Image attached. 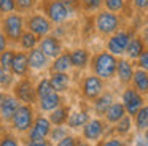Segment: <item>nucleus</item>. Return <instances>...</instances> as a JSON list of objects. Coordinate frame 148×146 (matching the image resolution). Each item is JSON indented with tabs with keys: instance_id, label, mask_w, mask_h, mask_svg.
<instances>
[{
	"instance_id": "f257e3e1",
	"label": "nucleus",
	"mask_w": 148,
	"mask_h": 146,
	"mask_svg": "<svg viewBox=\"0 0 148 146\" xmlns=\"http://www.w3.org/2000/svg\"><path fill=\"white\" fill-rule=\"evenodd\" d=\"M0 30L5 33L11 46H16L23 32L26 30V16L18 11L0 16Z\"/></svg>"
},
{
	"instance_id": "f03ea898",
	"label": "nucleus",
	"mask_w": 148,
	"mask_h": 146,
	"mask_svg": "<svg viewBox=\"0 0 148 146\" xmlns=\"http://www.w3.org/2000/svg\"><path fill=\"white\" fill-rule=\"evenodd\" d=\"M92 73L99 76L100 79H112L116 75V65H118V57L110 54L108 51H100L94 54L89 62Z\"/></svg>"
},
{
	"instance_id": "7ed1b4c3",
	"label": "nucleus",
	"mask_w": 148,
	"mask_h": 146,
	"mask_svg": "<svg viewBox=\"0 0 148 146\" xmlns=\"http://www.w3.org/2000/svg\"><path fill=\"white\" fill-rule=\"evenodd\" d=\"M40 8H42V13L54 25L65 24L73 16V13L65 6V3L62 0H42Z\"/></svg>"
},
{
	"instance_id": "20e7f679",
	"label": "nucleus",
	"mask_w": 148,
	"mask_h": 146,
	"mask_svg": "<svg viewBox=\"0 0 148 146\" xmlns=\"http://www.w3.org/2000/svg\"><path fill=\"white\" fill-rule=\"evenodd\" d=\"M94 27H96L97 33L103 35V37H110L121 29V18H119V14L112 13L108 10H100L94 16Z\"/></svg>"
},
{
	"instance_id": "39448f33",
	"label": "nucleus",
	"mask_w": 148,
	"mask_h": 146,
	"mask_svg": "<svg viewBox=\"0 0 148 146\" xmlns=\"http://www.w3.org/2000/svg\"><path fill=\"white\" fill-rule=\"evenodd\" d=\"M53 29H54V24L42 11H32L26 14V30L35 33L38 38L53 33Z\"/></svg>"
},
{
	"instance_id": "423d86ee",
	"label": "nucleus",
	"mask_w": 148,
	"mask_h": 146,
	"mask_svg": "<svg viewBox=\"0 0 148 146\" xmlns=\"http://www.w3.org/2000/svg\"><path fill=\"white\" fill-rule=\"evenodd\" d=\"M132 35H134V32L131 29H119L118 32H115L113 35L108 37V40H107V51L116 57L124 56L126 48H127Z\"/></svg>"
},
{
	"instance_id": "0eeeda50",
	"label": "nucleus",
	"mask_w": 148,
	"mask_h": 146,
	"mask_svg": "<svg viewBox=\"0 0 148 146\" xmlns=\"http://www.w3.org/2000/svg\"><path fill=\"white\" fill-rule=\"evenodd\" d=\"M11 124H13V129L18 130V132H27L34 124L32 106L27 103H21L16 113H14V116L11 117Z\"/></svg>"
},
{
	"instance_id": "6e6552de",
	"label": "nucleus",
	"mask_w": 148,
	"mask_h": 146,
	"mask_svg": "<svg viewBox=\"0 0 148 146\" xmlns=\"http://www.w3.org/2000/svg\"><path fill=\"white\" fill-rule=\"evenodd\" d=\"M38 48L42 49V53L45 54L49 60H53L54 57H58L62 51H65L64 49V43L61 41V38H58L56 35H53V33L40 38Z\"/></svg>"
},
{
	"instance_id": "1a4fd4ad",
	"label": "nucleus",
	"mask_w": 148,
	"mask_h": 146,
	"mask_svg": "<svg viewBox=\"0 0 148 146\" xmlns=\"http://www.w3.org/2000/svg\"><path fill=\"white\" fill-rule=\"evenodd\" d=\"M51 126L53 124L49 122L48 117L38 116L37 119H34L32 127L27 130L29 140H32V141H42V140H46V136L49 135V132H51V129H53Z\"/></svg>"
},
{
	"instance_id": "9d476101",
	"label": "nucleus",
	"mask_w": 148,
	"mask_h": 146,
	"mask_svg": "<svg viewBox=\"0 0 148 146\" xmlns=\"http://www.w3.org/2000/svg\"><path fill=\"white\" fill-rule=\"evenodd\" d=\"M14 97L23 103H27V105L34 103L37 98V92L32 81L27 78H21V81L16 83V86H14Z\"/></svg>"
},
{
	"instance_id": "9b49d317",
	"label": "nucleus",
	"mask_w": 148,
	"mask_h": 146,
	"mask_svg": "<svg viewBox=\"0 0 148 146\" xmlns=\"http://www.w3.org/2000/svg\"><path fill=\"white\" fill-rule=\"evenodd\" d=\"M81 91L83 95L89 100H96L100 94L103 92V79H100L96 75H89L83 79V84H81Z\"/></svg>"
},
{
	"instance_id": "f8f14e48",
	"label": "nucleus",
	"mask_w": 148,
	"mask_h": 146,
	"mask_svg": "<svg viewBox=\"0 0 148 146\" xmlns=\"http://www.w3.org/2000/svg\"><path fill=\"white\" fill-rule=\"evenodd\" d=\"M123 105L126 108V113L131 114V116H135V113L143 106V97L135 89L129 87L123 92Z\"/></svg>"
},
{
	"instance_id": "ddd939ff",
	"label": "nucleus",
	"mask_w": 148,
	"mask_h": 146,
	"mask_svg": "<svg viewBox=\"0 0 148 146\" xmlns=\"http://www.w3.org/2000/svg\"><path fill=\"white\" fill-rule=\"evenodd\" d=\"M27 62H29V68L34 70V72H42V70L48 68L51 60L42 53L38 46L34 48V49L27 51Z\"/></svg>"
},
{
	"instance_id": "4468645a",
	"label": "nucleus",
	"mask_w": 148,
	"mask_h": 146,
	"mask_svg": "<svg viewBox=\"0 0 148 146\" xmlns=\"http://www.w3.org/2000/svg\"><path fill=\"white\" fill-rule=\"evenodd\" d=\"M29 70L30 68H29V62H27V53L26 51H21V49H16L13 63H11V73H13V76L26 78Z\"/></svg>"
},
{
	"instance_id": "2eb2a0df",
	"label": "nucleus",
	"mask_w": 148,
	"mask_h": 146,
	"mask_svg": "<svg viewBox=\"0 0 148 146\" xmlns=\"http://www.w3.org/2000/svg\"><path fill=\"white\" fill-rule=\"evenodd\" d=\"M69 54H70V60H72V68L83 70L91 62V53L86 48H73V49L69 51Z\"/></svg>"
},
{
	"instance_id": "dca6fc26",
	"label": "nucleus",
	"mask_w": 148,
	"mask_h": 146,
	"mask_svg": "<svg viewBox=\"0 0 148 146\" xmlns=\"http://www.w3.org/2000/svg\"><path fill=\"white\" fill-rule=\"evenodd\" d=\"M134 63L132 60H129L127 57H121L118 59V65H116V76L121 83L127 84L132 81V76H134Z\"/></svg>"
},
{
	"instance_id": "f3484780",
	"label": "nucleus",
	"mask_w": 148,
	"mask_h": 146,
	"mask_svg": "<svg viewBox=\"0 0 148 146\" xmlns=\"http://www.w3.org/2000/svg\"><path fill=\"white\" fill-rule=\"evenodd\" d=\"M103 133V124L99 119H89L83 126V136L89 141H96Z\"/></svg>"
},
{
	"instance_id": "a211bd4d",
	"label": "nucleus",
	"mask_w": 148,
	"mask_h": 146,
	"mask_svg": "<svg viewBox=\"0 0 148 146\" xmlns=\"http://www.w3.org/2000/svg\"><path fill=\"white\" fill-rule=\"evenodd\" d=\"M21 102L18 100L16 97H11V95H7L3 98V102L0 103V117L5 121H11V117L14 116L16 110L19 108Z\"/></svg>"
},
{
	"instance_id": "6ab92c4d",
	"label": "nucleus",
	"mask_w": 148,
	"mask_h": 146,
	"mask_svg": "<svg viewBox=\"0 0 148 146\" xmlns=\"http://www.w3.org/2000/svg\"><path fill=\"white\" fill-rule=\"evenodd\" d=\"M147 49V44L143 43V40H142L138 35H132L131 41H129L127 48H126V57H127L129 60H137L138 57H140V54L143 53V51Z\"/></svg>"
},
{
	"instance_id": "aec40b11",
	"label": "nucleus",
	"mask_w": 148,
	"mask_h": 146,
	"mask_svg": "<svg viewBox=\"0 0 148 146\" xmlns=\"http://www.w3.org/2000/svg\"><path fill=\"white\" fill-rule=\"evenodd\" d=\"M69 70H72V60L69 51H62L58 57L51 60L49 63V72H61V73H69Z\"/></svg>"
},
{
	"instance_id": "412c9836",
	"label": "nucleus",
	"mask_w": 148,
	"mask_h": 146,
	"mask_svg": "<svg viewBox=\"0 0 148 146\" xmlns=\"http://www.w3.org/2000/svg\"><path fill=\"white\" fill-rule=\"evenodd\" d=\"M49 81H51V86L54 89V92H65L70 86V76L69 73H61V72H51L49 73Z\"/></svg>"
},
{
	"instance_id": "4be33fe9",
	"label": "nucleus",
	"mask_w": 148,
	"mask_h": 146,
	"mask_svg": "<svg viewBox=\"0 0 148 146\" xmlns=\"http://www.w3.org/2000/svg\"><path fill=\"white\" fill-rule=\"evenodd\" d=\"M38 105H40V110L42 111H46V113H51L53 110H56L58 106L62 105V97L59 92H54L53 91L51 94L45 95V97L38 98Z\"/></svg>"
},
{
	"instance_id": "5701e85b",
	"label": "nucleus",
	"mask_w": 148,
	"mask_h": 146,
	"mask_svg": "<svg viewBox=\"0 0 148 146\" xmlns=\"http://www.w3.org/2000/svg\"><path fill=\"white\" fill-rule=\"evenodd\" d=\"M132 84L134 89L138 94H148V72L142 68L134 70V76H132Z\"/></svg>"
},
{
	"instance_id": "b1692460",
	"label": "nucleus",
	"mask_w": 148,
	"mask_h": 146,
	"mask_svg": "<svg viewBox=\"0 0 148 146\" xmlns=\"http://www.w3.org/2000/svg\"><path fill=\"white\" fill-rule=\"evenodd\" d=\"M38 41H40V38L37 37L35 33H32V32H29V30H24L16 46H18V49L27 53V51H30V49L38 46Z\"/></svg>"
},
{
	"instance_id": "393cba45",
	"label": "nucleus",
	"mask_w": 148,
	"mask_h": 146,
	"mask_svg": "<svg viewBox=\"0 0 148 146\" xmlns=\"http://www.w3.org/2000/svg\"><path fill=\"white\" fill-rule=\"evenodd\" d=\"M123 116H126V108H124V105L119 103V102H113V103L108 106V110L105 111L107 121L112 122V124H116Z\"/></svg>"
},
{
	"instance_id": "a878e982",
	"label": "nucleus",
	"mask_w": 148,
	"mask_h": 146,
	"mask_svg": "<svg viewBox=\"0 0 148 146\" xmlns=\"http://www.w3.org/2000/svg\"><path fill=\"white\" fill-rule=\"evenodd\" d=\"M69 119V108L67 106H58L49 113V122L53 126H64Z\"/></svg>"
},
{
	"instance_id": "bb28decb",
	"label": "nucleus",
	"mask_w": 148,
	"mask_h": 146,
	"mask_svg": "<svg viewBox=\"0 0 148 146\" xmlns=\"http://www.w3.org/2000/svg\"><path fill=\"white\" fill-rule=\"evenodd\" d=\"M113 103V95L110 92H105V94H100L99 97L94 102V110H96L97 114H105V111L108 110V106Z\"/></svg>"
},
{
	"instance_id": "cd10ccee",
	"label": "nucleus",
	"mask_w": 148,
	"mask_h": 146,
	"mask_svg": "<svg viewBox=\"0 0 148 146\" xmlns=\"http://www.w3.org/2000/svg\"><path fill=\"white\" fill-rule=\"evenodd\" d=\"M88 121H89V114H88L86 111H77V113H73V114H69L67 124L72 129H77V127H83Z\"/></svg>"
},
{
	"instance_id": "c85d7f7f",
	"label": "nucleus",
	"mask_w": 148,
	"mask_h": 146,
	"mask_svg": "<svg viewBox=\"0 0 148 146\" xmlns=\"http://www.w3.org/2000/svg\"><path fill=\"white\" fill-rule=\"evenodd\" d=\"M40 0H14V5H16V11L21 14H29V13L35 11L37 5H38Z\"/></svg>"
},
{
	"instance_id": "c756f323",
	"label": "nucleus",
	"mask_w": 148,
	"mask_h": 146,
	"mask_svg": "<svg viewBox=\"0 0 148 146\" xmlns=\"http://www.w3.org/2000/svg\"><path fill=\"white\" fill-rule=\"evenodd\" d=\"M103 6V0H80V10L84 13H97Z\"/></svg>"
},
{
	"instance_id": "7c9ffc66",
	"label": "nucleus",
	"mask_w": 148,
	"mask_h": 146,
	"mask_svg": "<svg viewBox=\"0 0 148 146\" xmlns=\"http://www.w3.org/2000/svg\"><path fill=\"white\" fill-rule=\"evenodd\" d=\"M14 53H16V48L10 46L8 49H5L3 53L0 54V65L3 67L7 72H11V63L14 59Z\"/></svg>"
},
{
	"instance_id": "2f4dec72",
	"label": "nucleus",
	"mask_w": 148,
	"mask_h": 146,
	"mask_svg": "<svg viewBox=\"0 0 148 146\" xmlns=\"http://www.w3.org/2000/svg\"><path fill=\"white\" fill-rule=\"evenodd\" d=\"M135 127L138 130H147L148 129V106L143 105L140 110L135 113Z\"/></svg>"
},
{
	"instance_id": "473e14b6",
	"label": "nucleus",
	"mask_w": 148,
	"mask_h": 146,
	"mask_svg": "<svg viewBox=\"0 0 148 146\" xmlns=\"http://www.w3.org/2000/svg\"><path fill=\"white\" fill-rule=\"evenodd\" d=\"M53 91H54V89H53V86H51V81H49V78H46V76L40 79V81L37 83V86H35V92H37V97L38 98L51 94Z\"/></svg>"
},
{
	"instance_id": "72a5a7b5",
	"label": "nucleus",
	"mask_w": 148,
	"mask_h": 146,
	"mask_svg": "<svg viewBox=\"0 0 148 146\" xmlns=\"http://www.w3.org/2000/svg\"><path fill=\"white\" fill-rule=\"evenodd\" d=\"M126 5H127V0H103V8L116 14L124 11Z\"/></svg>"
},
{
	"instance_id": "f704fd0d",
	"label": "nucleus",
	"mask_w": 148,
	"mask_h": 146,
	"mask_svg": "<svg viewBox=\"0 0 148 146\" xmlns=\"http://www.w3.org/2000/svg\"><path fill=\"white\" fill-rule=\"evenodd\" d=\"M13 73L7 72L3 67L0 65V87H10L13 84Z\"/></svg>"
},
{
	"instance_id": "c9c22d12",
	"label": "nucleus",
	"mask_w": 148,
	"mask_h": 146,
	"mask_svg": "<svg viewBox=\"0 0 148 146\" xmlns=\"http://www.w3.org/2000/svg\"><path fill=\"white\" fill-rule=\"evenodd\" d=\"M64 136H67V129H65V127H62V126L53 127L51 132H49V138H51V141H54V143L61 141Z\"/></svg>"
},
{
	"instance_id": "e433bc0d",
	"label": "nucleus",
	"mask_w": 148,
	"mask_h": 146,
	"mask_svg": "<svg viewBox=\"0 0 148 146\" xmlns=\"http://www.w3.org/2000/svg\"><path fill=\"white\" fill-rule=\"evenodd\" d=\"M131 116H127V114H126V116H123L121 119L118 121V122H116V132L118 133H123V135H124V133H127L129 130H131Z\"/></svg>"
},
{
	"instance_id": "4c0bfd02",
	"label": "nucleus",
	"mask_w": 148,
	"mask_h": 146,
	"mask_svg": "<svg viewBox=\"0 0 148 146\" xmlns=\"http://www.w3.org/2000/svg\"><path fill=\"white\" fill-rule=\"evenodd\" d=\"M14 11H16L14 0H0V16L8 14V13H14Z\"/></svg>"
},
{
	"instance_id": "58836bf2",
	"label": "nucleus",
	"mask_w": 148,
	"mask_h": 146,
	"mask_svg": "<svg viewBox=\"0 0 148 146\" xmlns=\"http://www.w3.org/2000/svg\"><path fill=\"white\" fill-rule=\"evenodd\" d=\"M137 65H138V68H142V70H145V72H148V48L140 54V57L137 59Z\"/></svg>"
},
{
	"instance_id": "ea45409f",
	"label": "nucleus",
	"mask_w": 148,
	"mask_h": 146,
	"mask_svg": "<svg viewBox=\"0 0 148 146\" xmlns=\"http://www.w3.org/2000/svg\"><path fill=\"white\" fill-rule=\"evenodd\" d=\"M132 5L137 11L140 13H147L148 10V0H132Z\"/></svg>"
},
{
	"instance_id": "a19ab883",
	"label": "nucleus",
	"mask_w": 148,
	"mask_h": 146,
	"mask_svg": "<svg viewBox=\"0 0 148 146\" xmlns=\"http://www.w3.org/2000/svg\"><path fill=\"white\" fill-rule=\"evenodd\" d=\"M0 146H19V143H18V140L14 138V136L7 135L0 140Z\"/></svg>"
},
{
	"instance_id": "79ce46f5",
	"label": "nucleus",
	"mask_w": 148,
	"mask_h": 146,
	"mask_svg": "<svg viewBox=\"0 0 148 146\" xmlns=\"http://www.w3.org/2000/svg\"><path fill=\"white\" fill-rule=\"evenodd\" d=\"M11 44H10V41H8V38L5 37V33L2 30H0V54L3 53L5 49H8Z\"/></svg>"
},
{
	"instance_id": "37998d69",
	"label": "nucleus",
	"mask_w": 148,
	"mask_h": 146,
	"mask_svg": "<svg viewBox=\"0 0 148 146\" xmlns=\"http://www.w3.org/2000/svg\"><path fill=\"white\" fill-rule=\"evenodd\" d=\"M75 141H77V138H73V136L67 135V136H64L61 141L56 143V145H58V146H75Z\"/></svg>"
},
{
	"instance_id": "c03bdc74",
	"label": "nucleus",
	"mask_w": 148,
	"mask_h": 146,
	"mask_svg": "<svg viewBox=\"0 0 148 146\" xmlns=\"http://www.w3.org/2000/svg\"><path fill=\"white\" fill-rule=\"evenodd\" d=\"M138 37L143 40V43L147 44V48H148V24L142 27V30H140V33H138Z\"/></svg>"
},
{
	"instance_id": "a18cd8bd",
	"label": "nucleus",
	"mask_w": 148,
	"mask_h": 146,
	"mask_svg": "<svg viewBox=\"0 0 148 146\" xmlns=\"http://www.w3.org/2000/svg\"><path fill=\"white\" fill-rule=\"evenodd\" d=\"M26 146H49V143L46 140H42V141H32V140H29Z\"/></svg>"
},
{
	"instance_id": "49530a36",
	"label": "nucleus",
	"mask_w": 148,
	"mask_h": 146,
	"mask_svg": "<svg viewBox=\"0 0 148 146\" xmlns=\"http://www.w3.org/2000/svg\"><path fill=\"white\" fill-rule=\"evenodd\" d=\"M102 146H124V145H123V143L119 141V140H116V138H112V140H108V141H105Z\"/></svg>"
},
{
	"instance_id": "de8ad7c7",
	"label": "nucleus",
	"mask_w": 148,
	"mask_h": 146,
	"mask_svg": "<svg viewBox=\"0 0 148 146\" xmlns=\"http://www.w3.org/2000/svg\"><path fill=\"white\" fill-rule=\"evenodd\" d=\"M75 146H89V145H88L86 141H83V140H77V141H75Z\"/></svg>"
},
{
	"instance_id": "09e8293b",
	"label": "nucleus",
	"mask_w": 148,
	"mask_h": 146,
	"mask_svg": "<svg viewBox=\"0 0 148 146\" xmlns=\"http://www.w3.org/2000/svg\"><path fill=\"white\" fill-rule=\"evenodd\" d=\"M7 97V94H5V92H0V103H2V102H3V98Z\"/></svg>"
},
{
	"instance_id": "8fccbe9b",
	"label": "nucleus",
	"mask_w": 148,
	"mask_h": 146,
	"mask_svg": "<svg viewBox=\"0 0 148 146\" xmlns=\"http://www.w3.org/2000/svg\"><path fill=\"white\" fill-rule=\"evenodd\" d=\"M145 140H147V141H148V129L145 130Z\"/></svg>"
},
{
	"instance_id": "3c124183",
	"label": "nucleus",
	"mask_w": 148,
	"mask_h": 146,
	"mask_svg": "<svg viewBox=\"0 0 148 146\" xmlns=\"http://www.w3.org/2000/svg\"><path fill=\"white\" fill-rule=\"evenodd\" d=\"M147 22H148V10H147Z\"/></svg>"
},
{
	"instance_id": "603ef678",
	"label": "nucleus",
	"mask_w": 148,
	"mask_h": 146,
	"mask_svg": "<svg viewBox=\"0 0 148 146\" xmlns=\"http://www.w3.org/2000/svg\"><path fill=\"white\" fill-rule=\"evenodd\" d=\"M143 146H148V141H147V143H145V145H143Z\"/></svg>"
}]
</instances>
